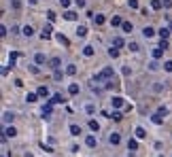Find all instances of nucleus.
I'll return each mask as SVG.
<instances>
[{
    "mask_svg": "<svg viewBox=\"0 0 172 157\" xmlns=\"http://www.w3.org/2000/svg\"><path fill=\"white\" fill-rule=\"evenodd\" d=\"M113 68L111 66H106V68H102V72L100 75H96L93 77V83H102V81H113Z\"/></svg>",
    "mask_w": 172,
    "mask_h": 157,
    "instance_id": "f257e3e1",
    "label": "nucleus"
},
{
    "mask_svg": "<svg viewBox=\"0 0 172 157\" xmlns=\"http://www.w3.org/2000/svg\"><path fill=\"white\" fill-rule=\"evenodd\" d=\"M108 142H111L113 147H117V144L121 142V136H119V132H111V134H108Z\"/></svg>",
    "mask_w": 172,
    "mask_h": 157,
    "instance_id": "f03ea898",
    "label": "nucleus"
},
{
    "mask_svg": "<svg viewBox=\"0 0 172 157\" xmlns=\"http://www.w3.org/2000/svg\"><path fill=\"white\" fill-rule=\"evenodd\" d=\"M13 136H17V130H15L13 125H9V127L4 130V134H2V140H6V138H13Z\"/></svg>",
    "mask_w": 172,
    "mask_h": 157,
    "instance_id": "7ed1b4c3",
    "label": "nucleus"
},
{
    "mask_svg": "<svg viewBox=\"0 0 172 157\" xmlns=\"http://www.w3.org/2000/svg\"><path fill=\"white\" fill-rule=\"evenodd\" d=\"M111 104H113V108H121L123 106V98L121 96H113L111 98Z\"/></svg>",
    "mask_w": 172,
    "mask_h": 157,
    "instance_id": "20e7f679",
    "label": "nucleus"
},
{
    "mask_svg": "<svg viewBox=\"0 0 172 157\" xmlns=\"http://www.w3.org/2000/svg\"><path fill=\"white\" fill-rule=\"evenodd\" d=\"M41 38H43V40H49V38H51V26H45V28H43Z\"/></svg>",
    "mask_w": 172,
    "mask_h": 157,
    "instance_id": "39448f33",
    "label": "nucleus"
},
{
    "mask_svg": "<svg viewBox=\"0 0 172 157\" xmlns=\"http://www.w3.org/2000/svg\"><path fill=\"white\" fill-rule=\"evenodd\" d=\"M34 62H36V66H43L45 62H47V57H45V53H36V55H34Z\"/></svg>",
    "mask_w": 172,
    "mask_h": 157,
    "instance_id": "423d86ee",
    "label": "nucleus"
},
{
    "mask_svg": "<svg viewBox=\"0 0 172 157\" xmlns=\"http://www.w3.org/2000/svg\"><path fill=\"white\" fill-rule=\"evenodd\" d=\"M60 64H62V60H60V57H53V60L49 62V68H53V70H60Z\"/></svg>",
    "mask_w": 172,
    "mask_h": 157,
    "instance_id": "0eeeda50",
    "label": "nucleus"
},
{
    "mask_svg": "<svg viewBox=\"0 0 172 157\" xmlns=\"http://www.w3.org/2000/svg\"><path fill=\"white\" fill-rule=\"evenodd\" d=\"M49 102H51V104H62V102H64V98H62V93H53Z\"/></svg>",
    "mask_w": 172,
    "mask_h": 157,
    "instance_id": "6e6552de",
    "label": "nucleus"
},
{
    "mask_svg": "<svg viewBox=\"0 0 172 157\" xmlns=\"http://www.w3.org/2000/svg\"><path fill=\"white\" fill-rule=\"evenodd\" d=\"M128 149L130 151H138V140L136 138H130L128 140Z\"/></svg>",
    "mask_w": 172,
    "mask_h": 157,
    "instance_id": "1a4fd4ad",
    "label": "nucleus"
},
{
    "mask_svg": "<svg viewBox=\"0 0 172 157\" xmlns=\"http://www.w3.org/2000/svg\"><path fill=\"white\" fill-rule=\"evenodd\" d=\"M36 93H38V98H47V96H49V89H47L45 85H41V87L36 89Z\"/></svg>",
    "mask_w": 172,
    "mask_h": 157,
    "instance_id": "9d476101",
    "label": "nucleus"
},
{
    "mask_svg": "<svg viewBox=\"0 0 172 157\" xmlns=\"http://www.w3.org/2000/svg\"><path fill=\"white\" fill-rule=\"evenodd\" d=\"M142 34H145L147 38H151V36L155 34V28H151V26H145V30H142Z\"/></svg>",
    "mask_w": 172,
    "mask_h": 157,
    "instance_id": "9b49d317",
    "label": "nucleus"
},
{
    "mask_svg": "<svg viewBox=\"0 0 172 157\" xmlns=\"http://www.w3.org/2000/svg\"><path fill=\"white\" fill-rule=\"evenodd\" d=\"M68 93H70V96H77V93H79V85H77V83H70V85H68Z\"/></svg>",
    "mask_w": 172,
    "mask_h": 157,
    "instance_id": "f8f14e48",
    "label": "nucleus"
},
{
    "mask_svg": "<svg viewBox=\"0 0 172 157\" xmlns=\"http://www.w3.org/2000/svg\"><path fill=\"white\" fill-rule=\"evenodd\" d=\"M51 111H53V108H51V102H49V104H45V106H43V117L49 119V117H51Z\"/></svg>",
    "mask_w": 172,
    "mask_h": 157,
    "instance_id": "ddd939ff",
    "label": "nucleus"
},
{
    "mask_svg": "<svg viewBox=\"0 0 172 157\" xmlns=\"http://www.w3.org/2000/svg\"><path fill=\"white\" fill-rule=\"evenodd\" d=\"M64 19H68V21H75V19H77V13H75V11H66V13H64Z\"/></svg>",
    "mask_w": 172,
    "mask_h": 157,
    "instance_id": "4468645a",
    "label": "nucleus"
},
{
    "mask_svg": "<svg viewBox=\"0 0 172 157\" xmlns=\"http://www.w3.org/2000/svg\"><path fill=\"white\" fill-rule=\"evenodd\" d=\"M111 26H123V19H121L119 15H113V19H111Z\"/></svg>",
    "mask_w": 172,
    "mask_h": 157,
    "instance_id": "2eb2a0df",
    "label": "nucleus"
},
{
    "mask_svg": "<svg viewBox=\"0 0 172 157\" xmlns=\"http://www.w3.org/2000/svg\"><path fill=\"white\" fill-rule=\"evenodd\" d=\"M21 34H24V36H28V38H30V36H32V34H34V30H32V26H24V30H21Z\"/></svg>",
    "mask_w": 172,
    "mask_h": 157,
    "instance_id": "dca6fc26",
    "label": "nucleus"
},
{
    "mask_svg": "<svg viewBox=\"0 0 172 157\" xmlns=\"http://www.w3.org/2000/svg\"><path fill=\"white\" fill-rule=\"evenodd\" d=\"M13 119H15L13 113H4V115H2V121H4V123H13Z\"/></svg>",
    "mask_w": 172,
    "mask_h": 157,
    "instance_id": "f3484780",
    "label": "nucleus"
},
{
    "mask_svg": "<svg viewBox=\"0 0 172 157\" xmlns=\"http://www.w3.org/2000/svg\"><path fill=\"white\" fill-rule=\"evenodd\" d=\"M104 19H106V17H104V15H100V13H98V15H96V17H93V24H96V26H102V24H104Z\"/></svg>",
    "mask_w": 172,
    "mask_h": 157,
    "instance_id": "a211bd4d",
    "label": "nucleus"
},
{
    "mask_svg": "<svg viewBox=\"0 0 172 157\" xmlns=\"http://www.w3.org/2000/svg\"><path fill=\"white\" fill-rule=\"evenodd\" d=\"M89 130H91V132H98V130H100V123L93 121V119H89Z\"/></svg>",
    "mask_w": 172,
    "mask_h": 157,
    "instance_id": "6ab92c4d",
    "label": "nucleus"
},
{
    "mask_svg": "<svg viewBox=\"0 0 172 157\" xmlns=\"http://www.w3.org/2000/svg\"><path fill=\"white\" fill-rule=\"evenodd\" d=\"M70 134H72V136H79V134H81V127H79L77 123H72V125H70Z\"/></svg>",
    "mask_w": 172,
    "mask_h": 157,
    "instance_id": "aec40b11",
    "label": "nucleus"
},
{
    "mask_svg": "<svg viewBox=\"0 0 172 157\" xmlns=\"http://www.w3.org/2000/svg\"><path fill=\"white\" fill-rule=\"evenodd\" d=\"M136 138H138V140H142V138H147V132H145L142 127H136Z\"/></svg>",
    "mask_w": 172,
    "mask_h": 157,
    "instance_id": "412c9836",
    "label": "nucleus"
},
{
    "mask_svg": "<svg viewBox=\"0 0 172 157\" xmlns=\"http://www.w3.org/2000/svg\"><path fill=\"white\" fill-rule=\"evenodd\" d=\"M87 147H96V144H98V138H96V136H87Z\"/></svg>",
    "mask_w": 172,
    "mask_h": 157,
    "instance_id": "4be33fe9",
    "label": "nucleus"
},
{
    "mask_svg": "<svg viewBox=\"0 0 172 157\" xmlns=\"http://www.w3.org/2000/svg\"><path fill=\"white\" fill-rule=\"evenodd\" d=\"M83 55H87V57H91V55H93V47H91V45L83 47Z\"/></svg>",
    "mask_w": 172,
    "mask_h": 157,
    "instance_id": "5701e85b",
    "label": "nucleus"
},
{
    "mask_svg": "<svg viewBox=\"0 0 172 157\" xmlns=\"http://www.w3.org/2000/svg\"><path fill=\"white\" fill-rule=\"evenodd\" d=\"M121 30H123V32H132V30H134V26H132V21H123V26H121Z\"/></svg>",
    "mask_w": 172,
    "mask_h": 157,
    "instance_id": "b1692460",
    "label": "nucleus"
},
{
    "mask_svg": "<svg viewBox=\"0 0 172 157\" xmlns=\"http://www.w3.org/2000/svg\"><path fill=\"white\" fill-rule=\"evenodd\" d=\"M113 47H117V49L123 47V38H121V36H115V38H113Z\"/></svg>",
    "mask_w": 172,
    "mask_h": 157,
    "instance_id": "393cba45",
    "label": "nucleus"
},
{
    "mask_svg": "<svg viewBox=\"0 0 172 157\" xmlns=\"http://www.w3.org/2000/svg\"><path fill=\"white\" fill-rule=\"evenodd\" d=\"M153 123H155V125H159V123H164V117H162V115H159V113H155V115H153Z\"/></svg>",
    "mask_w": 172,
    "mask_h": 157,
    "instance_id": "a878e982",
    "label": "nucleus"
},
{
    "mask_svg": "<svg viewBox=\"0 0 172 157\" xmlns=\"http://www.w3.org/2000/svg\"><path fill=\"white\" fill-rule=\"evenodd\" d=\"M162 55H164V49H159V47H155V49H153V57H155V60H159Z\"/></svg>",
    "mask_w": 172,
    "mask_h": 157,
    "instance_id": "bb28decb",
    "label": "nucleus"
},
{
    "mask_svg": "<svg viewBox=\"0 0 172 157\" xmlns=\"http://www.w3.org/2000/svg\"><path fill=\"white\" fill-rule=\"evenodd\" d=\"M66 75H70V77H72V75H77V66H75V64H68V68H66Z\"/></svg>",
    "mask_w": 172,
    "mask_h": 157,
    "instance_id": "cd10ccee",
    "label": "nucleus"
},
{
    "mask_svg": "<svg viewBox=\"0 0 172 157\" xmlns=\"http://www.w3.org/2000/svg\"><path fill=\"white\" fill-rule=\"evenodd\" d=\"M85 34H87V28H85V26H79V28H77V36H81V38H83Z\"/></svg>",
    "mask_w": 172,
    "mask_h": 157,
    "instance_id": "c85d7f7f",
    "label": "nucleus"
},
{
    "mask_svg": "<svg viewBox=\"0 0 172 157\" xmlns=\"http://www.w3.org/2000/svg\"><path fill=\"white\" fill-rule=\"evenodd\" d=\"M111 119H113V121H121V119H123V115H121L119 111H115V113H111Z\"/></svg>",
    "mask_w": 172,
    "mask_h": 157,
    "instance_id": "c756f323",
    "label": "nucleus"
},
{
    "mask_svg": "<svg viewBox=\"0 0 172 157\" xmlns=\"http://www.w3.org/2000/svg\"><path fill=\"white\" fill-rule=\"evenodd\" d=\"M117 55H119V49L117 47H111L108 49V57H117Z\"/></svg>",
    "mask_w": 172,
    "mask_h": 157,
    "instance_id": "7c9ffc66",
    "label": "nucleus"
},
{
    "mask_svg": "<svg viewBox=\"0 0 172 157\" xmlns=\"http://www.w3.org/2000/svg\"><path fill=\"white\" fill-rule=\"evenodd\" d=\"M26 100L32 104V102H36V100H38V93H28V96H26Z\"/></svg>",
    "mask_w": 172,
    "mask_h": 157,
    "instance_id": "2f4dec72",
    "label": "nucleus"
},
{
    "mask_svg": "<svg viewBox=\"0 0 172 157\" xmlns=\"http://www.w3.org/2000/svg\"><path fill=\"white\" fill-rule=\"evenodd\" d=\"M151 9L159 11V9H162V0H151Z\"/></svg>",
    "mask_w": 172,
    "mask_h": 157,
    "instance_id": "473e14b6",
    "label": "nucleus"
},
{
    "mask_svg": "<svg viewBox=\"0 0 172 157\" xmlns=\"http://www.w3.org/2000/svg\"><path fill=\"white\" fill-rule=\"evenodd\" d=\"M159 36H162V38H168V36H170V30H168V28H162V30H159Z\"/></svg>",
    "mask_w": 172,
    "mask_h": 157,
    "instance_id": "72a5a7b5",
    "label": "nucleus"
},
{
    "mask_svg": "<svg viewBox=\"0 0 172 157\" xmlns=\"http://www.w3.org/2000/svg\"><path fill=\"white\" fill-rule=\"evenodd\" d=\"M85 113H87V115H93V113H96V106H93V104H87V106H85Z\"/></svg>",
    "mask_w": 172,
    "mask_h": 157,
    "instance_id": "f704fd0d",
    "label": "nucleus"
},
{
    "mask_svg": "<svg viewBox=\"0 0 172 157\" xmlns=\"http://www.w3.org/2000/svg\"><path fill=\"white\" fill-rule=\"evenodd\" d=\"M164 70H166V72H172V60L164 62Z\"/></svg>",
    "mask_w": 172,
    "mask_h": 157,
    "instance_id": "c9c22d12",
    "label": "nucleus"
},
{
    "mask_svg": "<svg viewBox=\"0 0 172 157\" xmlns=\"http://www.w3.org/2000/svg\"><path fill=\"white\" fill-rule=\"evenodd\" d=\"M55 38H57V42H62V45H68V38H66V36H62V34H57Z\"/></svg>",
    "mask_w": 172,
    "mask_h": 157,
    "instance_id": "e433bc0d",
    "label": "nucleus"
},
{
    "mask_svg": "<svg viewBox=\"0 0 172 157\" xmlns=\"http://www.w3.org/2000/svg\"><path fill=\"white\" fill-rule=\"evenodd\" d=\"M128 49H130V51H138V42H134V40H132V42L128 45Z\"/></svg>",
    "mask_w": 172,
    "mask_h": 157,
    "instance_id": "4c0bfd02",
    "label": "nucleus"
},
{
    "mask_svg": "<svg viewBox=\"0 0 172 157\" xmlns=\"http://www.w3.org/2000/svg\"><path fill=\"white\" fill-rule=\"evenodd\" d=\"M159 49H164V51L168 49V38H162V42H159Z\"/></svg>",
    "mask_w": 172,
    "mask_h": 157,
    "instance_id": "58836bf2",
    "label": "nucleus"
},
{
    "mask_svg": "<svg viewBox=\"0 0 172 157\" xmlns=\"http://www.w3.org/2000/svg\"><path fill=\"white\" fill-rule=\"evenodd\" d=\"M47 19H49V21H55V13H53V11H47Z\"/></svg>",
    "mask_w": 172,
    "mask_h": 157,
    "instance_id": "ea45409f",
    "label": "nucleus"
},
{
    "mask_svg": "<svg viewBox=\"0 0 172 157\" xmlns=\"http://www.w3.org/2000/svg\"><path fill=\"white\" fill-rule=\"evenodd\" d=\"M157 113H159L162 117H166V115H168V108H166V106H159V111H157Z\"/></svg>",
    "mask_w": 172,
    "mask_h": 157,
    "instance_id": "a19ab883",
    "label": "nucleus"
},
{
    "mask_svg": "<svg viewBox=\"0 0 172 157\" xmlns=\"http://www.w3.org/2000/svg\"><path fill=\"white\" fill-rule=\"evenodd\" d=\"M130 9H138V0H128Z\"/></svg>",
    "mask_w": 172,
    "mask_h": 157,
    "instance_id": "79ce46f5",
    "label": "nucleus"
},
{
    "mask_svg": "<svg viewBox=\"0 0 172 157\" xmlns=\"http://www.w3.org/2000/svg\"><path fill=\"white\" fill-rule=\"evenodd\" d=\"M53 78L60 81V78H62V70H55V72H53Z\"/></svg>",
    "mask_w": 172,
    "mask_h": 157,
    "instance_id": "37998d69",
    "label": "nucleus"
},
{
    "mask_svg": "<svg viewBox=\"0 0 172 157\" xmlns=\"http://www.w3.org/2000/svg\"><path fill=\"white\" fill-rule=\"evenodd\" d=\"M157 68H159L157 62H151V64H149V70H157Z\"/></svg>",
    "mask_w": 172,
    "mask_h": 157,
    "instance_id": "c03bdc74",
    "label": "nucleus"
},
{
    "mask_svg": "<svg viewBox=\"0 0 172 157\" xmlns=\"http://www.w3.org/2000/svg\"><path fill=\"white\" fill-rule=\"evenodd\" d=\"M75 4H77L79 9H83V6H85V0H75Z\"/></svg>",
    "mask_w": 172,
    "mask_h": 157,
    "instance_id": "a18cd8bd",
    "label": "nucleus"
},
{
    "mask_svg": "<svg viewBox=\"0 0 172 157\" xmlns=\"http://www.w3.org/2000/svg\"><path fill=\"white\" fill-rule=\"evenodd\" d=\"M60 4H62L64 9H68V6H70V0H60Z\"/></svg>",
    "mask_w": 172,
    "mask_h": 157,
    "instance_id": "49530a36",
    "label": "nucleus"
},
{
    "mask_svg": "<svg viewBox=\"0 0 172 157\" xmlns=\"http://www.w3.org/2000/svg\"><path fill=\"white\" fill-rule=\"evenodd\" d=\"M0 36H6V26H0Z\"/></svg>",
    "mask_w": 172,
    "mask_h": 157,
    "instance_id": "de8ad7c7",
    "label": "nucleus"
},
{
    "mask_svg": "<svg viewBox=\"0 0 172 157\" xmlns=\"http://www.w3.org/2000/svg\"><path fill=\"white\" fill-rule=\"evenodd\" d=\"M21 6V0H13V9H19Z\"/></svg>",
    "mask_w": 172,
    "mask_h": 157,
    "instance_id": "09e8293b",
    "label": "nucleus"
},
{
    "mask_svg": "<svg viewBox=\"0 0 172 157\" xmlns=\"http://www.w3.org/2000/svg\"><path fill=\"white\" fill-rule=\"evenodd\" d=\"M24 157H32V153H28V151H26V155H24Z\"/></svg>",
    "mask_w": 172,
    "mask_h": 157,
    "instance_id": "8fccbe9b",
    "label": "nucleus"
}]
</instances>
